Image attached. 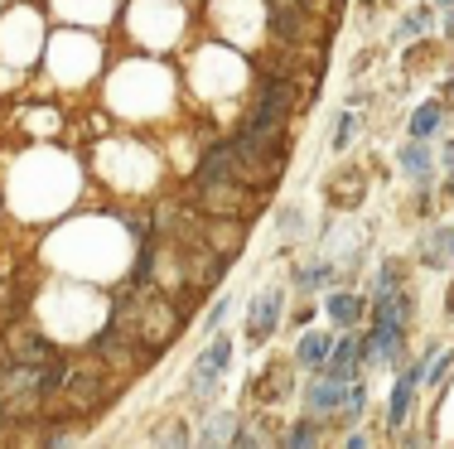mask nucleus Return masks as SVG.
I'll return each mask as SVG.
<instances>
[{
	"mask_svg": "<svg viewBox=\"0 0 454 449\" xmlns=\"http://www.w3.org/2000/svg\"><path fill=\"white\" fill-rule=\"evenodd\" d=\"M232 358H237V344L232 334H223V329H213L208 344L189 358V372H184V397L193 406H208L213 397L223 391L227 372H232Z\"/></svg>",
	"mask_w": 454,
	"mask_h": 449,
	"instance_id": "f257e3e1",
	"label": "nucleus"
},
{
	"mask_svg": "<svg viewBox=\"0 0 454 449\" xmlns=\"http://www.w3.org/2000/svg\"><path fill=\"white\" fill-rule=\"evenodd\" d=\"M286 305H290V285H271V290H256L252 299H247V348L262 352L271 338L280 334V324H286Z\"/></svg>",
	"mask_w": 454,
	"mask_h": 449,
	"instance_id": "f03ea898",
	"label": "nucleus"
},
{
	"mask_svg": "<svg viewBox=\"0 0 454 449\" xmlns=\"http://www.w3.org/2000/svg\"><path fill=\"white\" fill-rule=\"evenodd\" d=\"M329 285H339V261L333 256H300L295 266H290V295H300V299H315L319 290H329Z\"/></svg>",
	"mask_w": 454,
	"mask_h": 449,
	"instance_id": "7ed1b4c3",
	"label": "nucleus"
},
{
	"mask_svg": "<svg viewBox=\"0 0 454 449\" xmlns=\"http://www.w3.org/2000/svg\"><path fill=\"white\" fill-rule=\"evenodd\" d=\"M396 169H402V179L411 189H435V174H440V155L430 141H411L396 145Z\"/></svg>",
	"mask_w": 454,
	"mask_h": 449,
	"instance_id": "20e7f679",
	"label": "nucleus"
},
{
	"mask_svg": "<svg viewBox=\"0 0 454 449\" xmlns=\"http://www.w3.org/2000/svg\"><path fill=\"white\" fill-rule=\"evenodd\" d=\"M450 261H454V228L440 218H426V228L416 237V266L420 271H450Z\"/></svg>",
	"mask_w": 454,
	"mask_h": 449,
	"instance_id": "39448f33",
	"label": "nucleus"
},
{
	"mask_svg": "<svg viewBox=\"0 0 454 449\" xmlns=\"http://www.w3.org/2000/svg\"><path fill=\"white\" fill-rule=\"evenodd\" d=\"M0 348H5L10 362H25V368H44V362L63 358L59 348L49 344L39 329H5V338H0Z\"/></svg>",
	"mask_w": 454,
	"mask_h": 449,
	"instance_id": "423d86ee",
	"label": "nucleus"
},
{
	"mask_svg": "<svg viewBox=\"0 0 454 449\" xmlns=\"http://www.w3.org/2000/svg\"><path fill=\"white\" fill-rule=\"evenodd\" d=\"M367 305H372V295L348 290V285H329V295H324V319H329L333 329H363Z\"/></svg>",
	"mask_w": 454,
	"mask_h": 449,
	"instance_id": "0eeeda50",
	"label": "nucleus"
},
{
	"mask_svg": "<svg viewBox=\"0 0 454 449\" xmlns=\"http://www.w3.org/2000/svg\"><path fill=\"white\" fill-rule=\"evenodd\" d=\"M333 338H339V329H333V324H329V329H300V334H295V348H290L300 377H305V372H319L324 362H329Z\"/></svg>",
	"mask_w": 454,
	"mask_h": 449,
	"instance_id": "6e6552de",
	"label": "nucleus"
},
{
	"mask_svg": "<svg viewBox=\"0 0 454 449\" xmlns=\"http://www.w3.org/2000/svg\"><path fill=\"white\" fill-rule=\"evenodd\" d=\"M199 232L213 252L227 256V261H237V256L247 252V218H203Z\"/></svg>",
	"mask_w": 454,
	"mask_h": 449,
	"instance_id": "1a4fd4ad",
	"label": "nucleus"
},
{
	"mask_svg": "<svg viewBox=\"0 0 454 449\" xmlns=\"http://www.w3.org/2000/svg\"><path fill=\"white\" fill-rule=\"evenodd\" d=\"M445 121H450L445 97H426L420 106H411V116H406V135H411V141H435V135L445 131Z\"/></svg>",
	"mask_w": 454,
	"mask_h": 449,
	"instance_id": "9d476101",
	"label": "nucleus"
},
{
	"mask_svg": "<svg viewBox=\"0 0 454 449\" xmlns=\"http://www.w3.org/2000/svg\"><path fill=\"white\" fill-rule=\"evenodd\" d=\"M367 411H372V387H367V377H358V382H348V391H343V406H339V415H333L329 430H348V425H363Z\"/></svg>",
	"mask_w": 454,
	"mask_h": 449,
	"instance_id": "9b49d317",
	"label": "nucleus"
},
{
	"mask_svg": "<svg viewBox=\"0 0 454 449\" xmlns=\"http://www.w3.org/2000/svg\"><path fill=\"white\" fill-rule=\"evenodd\" d=\"M242 415L227 411V406H218V411L203 415V430H193V445H232V430Z\"/></svg>",
	"mask_w": 454,
	"mask_h": 449,
	"instance_id": "f8f14e48",
	"label": "nucleus"
},
{
	"mask_svg": "<svg viewBox=\"0 0 454 449\" xmlns=\"http://www.w3.org/2000/svg\"><path fill=\"white\" fill-rule=\"evenodd\" d=\"M402 285H411V266L402 261V256H382L372 271V285H367V295H387V290H402Z\"/></svg>",
	"mask_w": 454,
	"mask_h": 449,
	"instance_id": "ddd939ff",
	"label": "nucleus"
},
{
	"mask_svg": "<svg viewBox=\"0 0 454 449\" xmlns=\"http://www.w3.org/2000/svg\"><path fill=\"white\" fill-rule=\"evenodd\" d=\"M450 387H454V348H440L426 368V391L430 397H450Z\"/></svg>",
	"mask_w": 454,
	"mask_h": 449,
	"instance_id": "4468645a",
	"label": "nucleus"
},
{
	"mask_svg": "<svg viewBox=\"0 0 454 449\" xmlns=\"http://www.w3.org/2000/svg\"><path fill=\"white\" fill-rule=\"evenodd\" d=\"M324 440H329V430H324L315 415H305V411H300L295 425L280 435V445H286V449H305V445H324Z\"/></svg>",
	"mask_w": 454,
	"mask_h": 449,
	"instance_id": "2eb2a0df",
	"label": "nucleus"
},
{
	"mask_svg": "<svg viewBox=\"0 0 454 449\" xmlns=\"http://www.w3.org/2000/svg\"><path fill=\"white\" fill-rule=\"evenodd\" d=\"M435 29V5H416L402 15V25L392 29V39H426Z\"/></svg>",
	"mask_w": 454,
	"mask_h": 449,
	"instance_id": "dca6fc26",
	"label": "nucleus"
},
{
	"mask_svg": "<svg viewBox=\"0 0 454 449\" xmlns=\"http://www.w3.org/2000/svg\"><path fill=\"white\" fill-rule=\"evenodd\" d=\"M358 126H363V112H358V106H343V112L333 116V135H329V150H333V155H343V150L353 145Z\"/></svg>",
	"mask_w": 454,
	"mask_h": 449,
	"instance_id": "f3484780",
	"label": "nucleus"
},
{
	"mask_svg": "<svg viewBox=\"0 0 454 449\" xmlns=\"http://www.w3.org/2000/svg\"><path fill=\"white\" fill-rule=\"evenodd\" d=\"M232 299H237V295H218V299H213V305H208V314H203V334L223 329V319L232 314Z\"/></svg>",
	"mask_w": 454,
	"mask_h": 449,
	"instance_id": "a211bd4d",
	"label": "nucleus"
},
{
	"mask_svg": "<svg viewBox=\"0 0 454 449\" xmlns=\"http://www.w3.org/2000/svg\"><path fill=\"white\" fill-rule=\"evenodd\" d=\"M300 232H305V208H286V213H280V237L295 242Z\"/></svg>",
	"mask_w": 454,
	"mask_h": 449,
	"instance_id": "6ab92c4d",
	"label": "nucleus"
},
{
	"mask_svg": "<svg viewBox=\"0 0 454 449\" xmlns=\"http://www.w3.org/2000/svg\"><path fill=\"white\" fill-rule=\"evenodd\" d=\"M435 155H440V169H454V135H450V141L435 150Z\"/></svg>",
	"mask_w": 454,
	"mask_h": 449,
	"instance_id": "aec40b11",
	"label": "nucleus"
},
{
	"mask_svg": "<svg viewBox=\"0 0 454 449\" xmlns=\"http://www.w3.org/2000/svg\"><path fill=\"white\" fill-rule=\"evenodd\" d=\"M440 25H445L440 35H445V39H454V5H450V10H440Z\"/></svg>",
	"mask_w": 454,
	"mask_h": 449,
	"instance_id": "412c9836",
	"label": "nucleus"
},
{
	"mask_svg": "<svg viewBox=\"0 0 454 449\" xmlns=\"http://www.w3.org/2000/svg\"><path fill=\"white\" fill-rule=\"evenodd\" d=\"M440 97H445V106H450V116H454V78H445V88H440Z\"/></svg>",
	"mask_w": 454,
	"mask_h": 449,
	"instance_id": "4be33fe9",
	"label": "nucleus"
},
{
	"mask_svg": "<svg viewBox=\"0 0 454 449\" xmlns=\"http://www.w3.org/2000/svg\"><path fill=\"white\" fill-rule=\"evenodd\" d=\"M440 194L454 198V169H445V184H440Z\"/></svg>",
	"mask_w": 454,
	"mask_h": 449,
	"instance_id": "5701e85b",
	"label": "nucleus"
},
{
	"mask_svg": "<svg viewBox=\"0 0 454 449\" xmlns=\"http://www.w3.org/2000/svg\"><path fill=\"white\" fill-rule=\"evenodd\" d=\"M445 314L454 319V281H450V290H445Z\"/></svg>",
	"mask_w": 454,
	"mask_h": 449,
	"instance_id": "b1692460",
	"label": "nucleus"
},
{
	"mask_svg": "<svg viewBox=\"0 0 454 449\" xmlns=\"http://www.w3.org/2000/svg\"><path fill=\"white\" fill-rule=\"evenodd\" d=\"M430 5H435V10H450V5H454V0H430Z\"/></svg>",
	"mask_w": 454,
	"mask_h": 449,
	"instance_id": "393cba45",
	"label": "nucleus"
}]
</instances>
